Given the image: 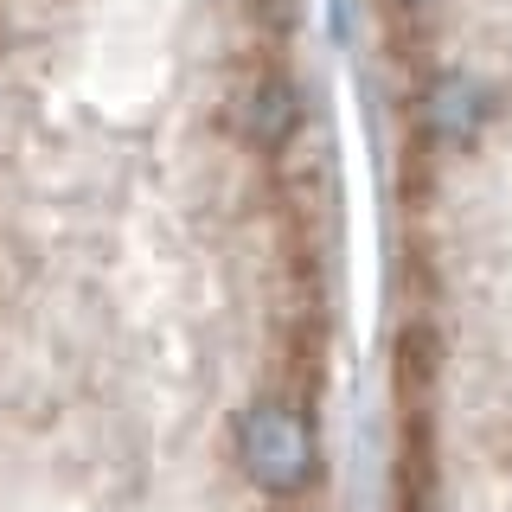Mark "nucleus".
Masks as SVG:
<instances>
[{
  "instance_id": "obj_1",
  "label": "nucleus",
  "mask_w": 512,
  "mask_h": 512,
  "mask_svg": "<svg viewBox=\"0 0 512 512\" xmlns=\"http://www.w3.org/2000/svg\"><path fill=\"white\" fill-rule=\"evenodd\" d=\"M244 461L250 474L263 480L269 493H295L314 468V442H308V423L282 404H263L244 416Z\"/></svg>"
}]
</instances>
